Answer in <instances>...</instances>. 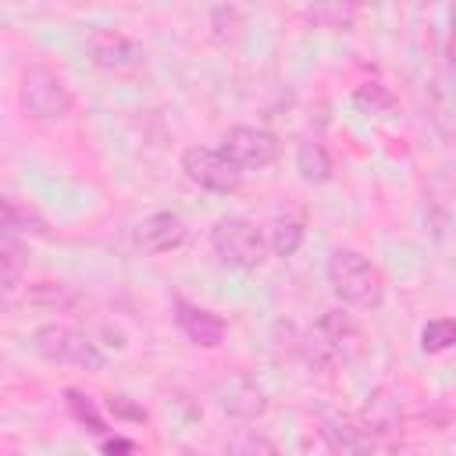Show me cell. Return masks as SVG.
<instances>
[{"mask_svg":"<svg viewBox=\"0 0 456 456\" xmlns=\"http://www.w3.org/2000/svg\"><path fill=\"white\" fill-rule=\"evenodd\" d=\"M328 281H331V289H335V296L342 303H353V306H363V310L378 306L381 303V292H385L378 267L367 256H360L356 249L331 253V260H328Z\"/></svg>","mask_w":456,"mask_h":456,"instance_id":"1","label":"cell"},{"mask_svg":"<svg viewBox=\"0 0 456 456\" xmlns=\"http://www.w3.org/2000/svg\"><path fill=\"white\" fill-rule=\"evenodd\" d=\"M21 103L39 121H61L71 114V93L57 71L46 64H28L21 75Z\"/></svg>","mask_w":456,"mask_h":456,"instance_id":"2","label":"cell"},{"mask_svg":"<svg viewBox=\"0 0 456 456\" xmlns=\"http://www.w3.org/2000/svg\"><path fill=\"white\" fill-rule=\"evenodd\" d=\"M210 242L217 249V256L228 264V267H239V271H249V267H260L264 256H267V242L264 235L246 221V217H221L210 232Z\"/></svg>","mask_w":456,"mask_h":456,"instance_id":"3","label":"cell"},{"mask_svg":"<svg viewBox=\"0 0 456 456\" xmlns=\"http://www.w3.org/2000/svg\"><path fill=\"white\" fill-rule=\"evenodd\" d=\"M36 349L39 356L53 360V363H71V367H86V370H103V353L96 349V342H89L82 331L68 328V324H43L36 331Z\"/></svg>","mask_w":456,"mask_h":456,"instance_id":"4","label":"cell"},{"mask_svg":"<svg viewBox=\"0 0 456 456\" xmlns=\"http://www.w3.org/2000/svg\"><path fill=\"white\" fill-rule=\"evenodd\" d=\"M182 171L189 175V182H196L210 192H232L242 178V171L221 150H210V146H189L182 153Z\"/></svg>","mask_w":456,"mask_h":456,"instance_id":"5","label":"cell"},{"mask_svg":"<svg viewBox=\"0 0 456 456\" xmlns=\"http://www.w3.org/2000/svg\"><path fill=\"white\" fill-rule=\"evenodd\" d=\"M235 167H267L278 157V139L264 128H249V125H235L224 135V150H221Z\"/></svg>","mask_w":456,"mask_h":456,"instance_id":"6","label":"cell"},{"mask_svg":"<svg viewBox=\"0 0 456 456\" xmlns=\"http://www.w3.org/2000/svg\"><path fill=\"white\" fill-rule=\"evenodd\" d=\"M86 50L93 57V64L107 68V71H128L142 61V50L135 39H128L118 28H93L86 36Z\"/></svg>","mask_w":456,"mask_h":456,"instance_id":"7","label":"cell"},{"mask_svg":"<svg viewBox=\"0 0 456 456\" xmlns=\"http://www.w3.org/2000/svg\"><path fill=\"white\" fill-rule=\"evenodd\" d=\"M185 239V221L171 210H157V214H146L139 224H135V246L146 249V253H164V249H175L182 246Z\"/></svg>","mask_w":456,"mask_h":456,"instance_id":"8","label":"cell"},{"mask_svg":"<svg viewBox=\"0 0 456 456\" xmlns=\"http://www.w3.org/2000/svg\"><path fill=\"white\" fill-rule=\"evenodd\" d=\"M321 431L346 456H367L370 449V431L346 413H321Z\"/></svg>","mask_w":456,"mask_h":456,"instance_id":"9","label":"cell"},{"mask_svg":"<svg viewBox=\"0 0 456 456\" xmlns=\"http://www.w3.org/2000/svg\"><path fill=\"white\" fill-rule=\"evenodd\" d=\"M175 317H178V328L196 342V346H217L221 338H224V324H221V317H214L210 310H200V306H192V303H185V299H178L175 303Z\"/></svg>","mask_w":456,"mask_h":456,"instance_id":"10","label":"cell"},{"mask_svg":"<svg viewBox=\"0 0 456 456\" xmlns=\"http://www.w3.org/2000/svg\"><path fill=\"white\" fill-rule=\"evenodd\" d=\"M0 232L4 235H14V239H21V235H39V239H46L50 232H46V221L36 214V210H28V207H21V203H14V200H7V196H0Z\"/></svg>","mask_w":456,"mask_h":456,"instance_id":"11","label":"cell"},{"mask_svg":"<svg viewBox=\"0 0 456 456\" xmlns=\"http://www.w3.org/2000/svg\"><path fill=\"white\" fill-rule=\"evenodd\" d=\"M296 167L306 182H328L331 178V157L317 139H303L296 146Z\"/></svg>","mask_w":456,"mask_h":456,"instance_id":"12","label":"cell"},{"mask_svg":"<svg viewBox=\"0 0 456 456\" xmlns=\"http://www.w3.org/2000/svg\"><path fill=\"white\" fill-rule=\"evenodd\" d=\"M221 406L228 410V413H235V417H242V420H249V417H256L260 410H264V395H260V388L256 385H249V381H232L228 388H224V399H221Z\"/></svg>","mask_w":456,"mask_h":456,"instance_id":"13","label":"cell"},{"mask_svg":"<svg viewBox=\"0 0 456 456\" xmlns=\"http://www.w3.org/2000/svg\"><path fill=\"white\" fill-rule=\"evenodd\" d=\"M299 242H303V221L299 217H289V214L278 217L274 228H271V249L278 256H292L299 249Z\"/></svg>","mask_w":456,"mask_h":456,"instance_id":"14","label":"cell"},{"mask_svg":"<svg viewBox=\"0 0 456 456\" xmlns=\"http://www.w3.org/2000/svg\"><path fill=\"white\" fill-rule=\"evenodd\" d=\"M353 14L356 11L349 4H314V7H306V18L314 25H324V28H349Z\"/></svg>","mask_w":456,"mask_h":456,"instance_id":"15","label":"cell"},{"mask_svg":"<svg viewBox=\"0 0 456 456\" xmlns=\"http://www.w3.org/2000/svg\"><path fill=\"white\" fill-rule=\"evenodd\" d=\"M356 103H360L363 110L378 114V118H388V114L395 110V96H392L385 86H378V82L360 86V89H356Z\"/></svg>","mask_w":456,"mask_h":456,"instance_id":"16","label":"cell"},{"mask_svg":"<svg viewBox=\"0 0 456 456\" xmlns=\"http://www.w3.org/2000/svg\"><path fill=\"white\" fill-rule=\"evenodd\" d=\"M420 342H424L428 353H442V349H449V346L456 342V324H452L449 317H442V321H428L424 331H420Z\"/></svg>","mask_w":456,"mask_h":456,"instance_id":"17","label":"cell"},{"mask_svg":"<svg viewBox=\"0 0 456 456\" xmlns=\"http://www.w3.org/2000/svg\"><path fill=\"white\" fill-rule=\"evenodd\" d=\"M64 399H68L71 413H75V417H78V420H82L89 431H96V435L103 431V417L96 413V406H93V399H89V395H82L78 388H68V392H64Z\"/></svg>","mask_w":456,"mask_h":456,"instance_id":"18","label":"cell"},{"mask_svg":"<svg viewBox=\"0 0 456 456\" xmlns=\"http://www.w3.org/2000/svg\"><path fill=\"white\" fill-rule=\"evenodd\" d=\"M228 452H232V456H278V449H274L264 435H253V431H246V435L232 438Z\"/></svg>","mask_w":456,"mask_h":456,"instance_id":"19","label":"cell"},{"mask_svg":"<svg viewBox=\"0 0 456 456\" xmlns=\"http://www.w3.org/2000/svg\"><path fill=\"white\" fill-rule=\"evenodd\" d=\"M0 267H7V271H14V274H21V267H25V249H21V239L4 235V232H0Z\"/></svg>","mask_w":456,"mask_h":456,"instance_id":"20","label":"cell"},{"mask_svg":"<svg viewBox=\"0 0 456 456\" xmlns=\"http://www.w3.org/2000/svg\"><path fill=\"white\" fill-rule=\"evenodd\" d=\"M110 410H114V413H121V417H135V420H142V417H146V413H142L139 406H132L125 395H114V399H110Z\"/></svg>","mask_w":456,"mask_h":456,"instance_id":"21","label":"cell"},{"mask_svg":"<svg viewBox=\"0 0 456 456\" xmlns=\"http://www.w3.org/2000/svg\"><path fill=\"white\" fill-rule=\"evenodd\" d=\"M14 281H18V274H14V271H7V267H0V303H4L7 296H11Z\"/></svg>","mask_w":456,"mask_h":456,"instance_id":"22","label":"cell"},{"mask_svg":"<svg viewBox=\"0 0 456 456\" xmlns=\"http://www.w3.org/2000/svg\"><path fill=\"white\" fill-rule=\"evenodd\" d=\"M107 456H132V445L125 438H114V442H107Z\"/></svg>","mask_w":456,"mask_h":456,"instance_id":"23","label":"cell"}]
</instances>
